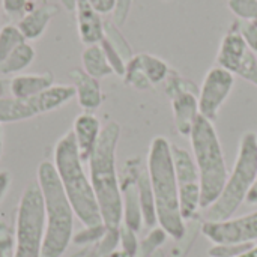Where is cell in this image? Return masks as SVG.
I'll use <instances>...</instances> for the list:
<instances>
[{
  "label": "cell",
  "instance_id": "obj_26",
  "mask_svg": "<svg viewBox=\"0 0 257 257\" xmlns=\"http://www.w3.org/2000/svg\"><path fill=\"white\" fill-rule=\"evenodd\" d=\"M123 81L125 84L137 89V90H148V89H152L154 86L149 83V80L146 78L145 72L142 71L140 65H139V60L136 57V54L133 56L131 60H128L126 63V69H125V75H123Z\"/></svg>",
  "mask_w": 257,
  "mask_h": 257
},
{
  "label": "cell",
  "instance_id": "obj_36",
  "mask_svg": "<svg viewBox=\"0 0 257 257\" xmlns=\"http://www.w3.org/2000/svg\"><path fill=\"white\" fill-rule=\"evenodd\" d=\"M238 75L257 86V54H254L253 51L248 53V56H247L241 71L238 72Z\"/></svg>",
  "mask_w": 257,
  "mask_h": 257
},
{
  "label": "cell",
  "instance_id": "obj_5",
  "mask_svg": "<svg viewBox=\"0 0 257 257\" xmlns=\"http://www.w3.org/2000/svg\"><path fill=\"white\" fill-rule=\"evenodd\" d=\"M190 140L200 178V206L208 209L220 197L229 178L221 142L214 123L203 116L197 117Z\"/></svg>",
  "mask_w": 257,
  "mask_h": 257
},
{
  "label": "cell",
  "instance_id": "obj_39",
  "mask_svg": "<svg viewBox=\"0 0 257 257\" xmlns=\"http://www.w3.org/2000/svg\"><path fill=\"white\" fill-rule=\"evenodd\" d=\"M27 5L29 2L27 0H2V6L5 9L6 14H11V15H17V14H23V12H27Z\"/></svg>",
  "mask_w": 257,
  "mask_h": 257
},
{
  "label": "cell",
  "instance_id": "obj_49",
  "mask_svg": "<svg viewBox=\"0 0 257 257\" xmlns=\"http://www.w3.org/2000/svg\"><path fill=\"white\" fill-rule=\"evenodd\" d=\"M3 229H5V224H3V223H2V221H0V232H2V230H3Z\"/></svg>",
  "mask_w": 257,
  "mask_h": 257
},
{
  "label": "cell",
  "instance_id": "obj_35",
  "mask_svg": "<svg viewBox=\"0 0 257 257\" xmlns=\"http://www.w3.org/2000/svg\"><path fill=\"white\" fill-rule=\"evenodd\" d=\"M117 245H119V229H107L104 238L99 241L98 254L110 257V254L116 251Z\"/></svg>",
  "mask_w": 257,
  "mask_h": 257
},
{
  "label": "cell",
  "instance_id": "obj_11",
  "mask_svg": "<svg viewBox=\"0 0 257 257\" xmlns=\"http://www.w3.org/2000/svg\"><path fill=\"white\" fill-rule=\"evenodd\" d=\"M143 169L140 158H130L123 166V170L119 176L122 203H123V220L122 224L130 227L134 232H140L143 226V214L139 199L137 178L140 170Z\"/></svg>",
  "mask_w": 257,
  "mask_h": 257
},
{
  "label": "cell",
  "instance_id": "obj_16",
  "mask_svg": "<svg viewBox=\"0 0 257 257\" xmlns=\"http://www.w3.org/2000/svg\"><path fill=\"white\" fill-rule=\"evenodd\" d=\"M71 78L74 81L75 89V98L80 104V107L86 111H93L99 108L102 104V90L99 86V81L90 75H87L83 69H72Z\"/></svg>",
  "mask_w": 257,
  "mask_h": 257
},
{
  "label": "cell",
  "instance_id": "obj_9",
  "mask_svg": "<svg viewBox=\"0 0 257 257\" xmlns=\"http://www.w3.org/2000/svg\"><path fill=\"white\" fill-rule=\"evenodd\" d=\"M233 86H235V74L218 65L212 66L206 72L197 95L200 116H203L205 119L214 123L218 117L223 104L227 101L229 95L232 93Z\"/></svg>",
  "mask_w": 257,
  "mask_h": 257
},
{
  "label": "cell",
  "instance_id": "obj_44",
  "mask_svg": "<svg viewBox=\"0 0 257 257\" xmlns=\"http://www.w3.org/2000/svg\"><path fill=\"white\" fill-rule=\"evenodd\" d=\"M11 247H12V239H2L0 241V257H6V253Z\"/></svg>",
  "mask_w": 257,
  "mask_h": 257
},
{
  "label": "cell",
  "instance_id": "obj_33",
  "mask_svg": "<svg viewBox=\"0 0 257 257\" xmlns=\"http://www.w3.org/2000/svg\"><path fill=\"white\" fill-rule=\"evenodd\" d=\"M139 239H137V232L131 230L126 226H120L119 227V245H120V251H123L125 254L131 257H137L139 253Z\"/></svg>",
  "mask_w": 257,
  "mask_h": 257
},
{
  "label": "cell",
  "instance_id": "obj_34",
  "mask_svg": "<svg viewBox=\"0 0 257 257\" xmlns=\"http://www.w3.org/2000/svg\"><path fill=\"white\" fill-rule=\"evenodd\" d=\"M254 244H214V247L209 250L211 257H239L247 253Z\"/></svg>",
  "mask_w": 257,
  "mask_h": 257
},
{
  "label": "cell",
  "instance_id": "obj_23",
  "mask_svg": "<svg viewBox=\"0 0 257 257\" xmlns=\"http://www.w3.org/2000/svg\"><path fill=\"white\" fill-rule=\"evenodd\" d=\"M35 59V48L27 42H21L12 53L0 63V74L9 75L24 71Z\"/></svg>",
  "mask_w": 257,
  "mask_h": 257
},
{
  "label": "cell",
  "instance_id": "obj_28",
  "mask_svg": "<svg viewBox=\"0 0 257 257\" xmlns=\"http://www.w3.org/2000/svg\"><path fill=\"white\" fill-rule=\"evenodd\" d=\"M164 92H166V95L169 98H173L175 95H178L181 92H196V93H199V89L193 81L184 78L176 71H170L169 77L164 81Z\"/></svg>",
  "mask_w": 257,
  "mask_h": 257
},
{
  "label": "cell",
  "instance_id": "obj_14",
  "mask_svg": "<svg viewBox=\"0 0 257 257\" xmlns=\"http://www.w3.org/2000/svg\"><path fill=\"white\" fill-rule=\"evenodd\" d=\"M197 95L199 93L196 92H181L170 98L175 128L182 137H190L193 126L200 116Z\"/></svg>",
  "mask_w": 257,
  "mask_h": 257
},
{
  "label": "cell",
  "instance_id": "obj_46",
  "mask_svg": "<svg viewBox=\"0 0 257 257\" xmlns=\"http://www.w3.org/2000/svg\"><path fill=\"white\" fill-rule=\"evenodd\" d=\"M3 154V131H2V123H0V160Z\"/></svg>",
  "mask_w": 257,
  "mask_h": 257
},
{
  "label": "cell",
  "instance_id": "obj_27",
  "mask_svg": "<svg viewBox=\"0 0 257 257\" xmlns=\"http://www.w3.org/2000/svg\"><path fill=\"white\" fill-rule=\"evenodd\" d=\"M167 232L164 229H161L160 226L158 227H154L139 244V253L137 257H151L154 253L158 251V248L166 242L167 239Z\"/></svg>",
  "mask_w": 257,
  "mask_h": 257
},
{
  "label": "cell",
  "instance_id": "obj_20",
  "mask_svg": "<svg viewBox=\"0 0 257 257\" xmlns=\"http://www.w3.org/2000/svg\"><path fill=\"white\" fill-rule=\"evenodd\" d=\"M38 116L32 99H18L14 96H0V123L27 120Z\"/></svg>",
  "mask_w": 257,
  "mask_h": 257
},
{
  "label": "cell",
  "instance_id": "obj_4",
  "mask_svg": "<svg viewBox=\"0 0 257 257\" xmlns=\"http://www.w3.org/2000/svg\"><path fill=\"white\" fill-rule=\"evenodd\" d=\"M36 182L42 193L47 223L42 257H62L74 238V209L51 161L39 163Z\"/></svg>",
  "mask_w": 257,
  "mask_h": 257
},
{
  "label": "cell",
  "instance_id": "obj_45",
  "mask_svg": "<svg viewBox=\"0 0 257 257\" xmlns=\"http://www.w3.org/2000/svg\"><path fill=\"white\" fill-rule=\"evenodd\" d=\"M239 257H257V245H253L247 253H244L242 256Z\"/></svg>",
  "mask_w": 257,
  "mask_h": 257
},
{
  "label": "cell",
  "instance_id": "obj_22",
  "mask_svg": "<svg viewBox=\"0 0 257 257\" xmlns=\"http://www.w3.org/2000/svg\"><path fill=\"white\" fill-rule=\"evenodd\" d=\"M81 62H83V71L96 80L114 74L99 44L87 45L81 54Z\"/></svg>",
  "mask_w": 257,
  "mask_h": 257
},
{
  "label": "cell",
  "instance_id": "obj_17",
  "mask_svg": "<svg viewBox=\"0 0 257 257\" xmlns=\"http://www.w3.org/2000/svg\"><path fill=\"white\" fill-rule=\"evenodd\" d=\"M53 81H54V77L51 72L17 75L11 80L9 90L14 98L27 101V99H32V98L41 95L48 87H51Z\"/></svg>",
  "mask_w": 257,
  "mask_h": 257
},
{
  "label": "cell",
  "instance_id": "obj_19",
  "mask_svg": "<svg viewBox=\"0 0 257 257\" xmlns=\"http://www.w3.org/2000/svg\"><path fill=\"white\" fill-rule=\"evenodd\" d=\"M75 98V89L74 86H65V84H53L47 90H44L41 95L32 98L38 114L50 113L62 105H65L68 101Z\"/></svg>",
  "mask_w": 257,
  "mask_h": 257
},
{
  "label": "cell",
  "instance_id": "obj_15",
  "mask_svg": "<svg viewBox=\"0 0 257 257\" xmlns=\"http://www.w3.org/2000/svg\"><path fill=\"white\" fill-rule=\"evenodd\" d=\"M77 27L80 41L86 45L99 44L105 36V23L87 0H77Z\"/></svg>",
  "mask_w": 257,
  "mask_h": 257
},
{
  "label": "cell",
  "instance_id": "obj_37",
  "mask_svg": "<svg viewBox=\"0 0 257 257\" xmlns=\"http://www.w3.org/2000/svg\"><path fill=\"white\" fill-rule=\"evenodd\" d=\"M239 30H241V35H242L248 50L257 54V26L251 24V23L239 21Z\"/></svg>",
  "mask_w": 257,
  "mask_h": 257
},
{
  "label": "cell",
  "instance_id": "obj_25",
  "mask_svg": "<svg viewBox=\"0 0 257 257\" xmlns=\"http://www.w3.org/2000/svg\"><path fill=\"white\" fill-rule=\"evenodd\" d=\"M24 36L20 32L18 26L6 24L0 29V63L17 48L21 42H24Z\"/></svg>",
  "mask_w": 257,
  "mask_h": 257
},
{
  "label": "cell",
  "instance_id": "obj_50",
  "mask_svg": "<svg viewBox=\"0 0 257 257\" xmlns=\"http://www.w3.org/2000/svg\"><path fill=\"white\" fill-rule=\"evenodd\" d=\"M166 2H169V0H166Z\"/></svg>",
  "mask_w": 257,
  "mask_h": 257
},
{
  "label": "cell",
  "instance_id": "obj_18",
  "mask_svg": "<svg viewBox=\"0 0 257 257\" xmlns=\"http://www.w3.org/2000/svg\"><path fill=\"white\" fill-rule=\"evenodd\" d=\"M56 8L51 5H41L38 8H32L24 17L18 21V29L23 33L26 41H36L45 32L48 23L51 21L53 15L56 14Z\"/></svg>",
  "mask_w": 257,
  "mask_h": 257
},
{
  "label": "cell",
  "instance_id": "obj_6",
  "mask_svg": "<svg viewBox=\"0 0 257 257\" xmlns=\"http://www.w3.org/2000/svg\"><path fill=\"white\" fill-rule=\"evenodd\" d=\"M257 176V139L254 133H245L241 137L238 157L232 173L220 197L205 209V221H224L233 217L245 197Z\"/></svg>",
  "mask_w": 257,
  "mask_h": 257
},
{
  "label": "cell",
  "instance_id": "obj_51",
  "mask_svg": "<svg viewBox=\"0 0 257 257\" xmlns=\"http://www.w3.org/2000/svg\"><path fill=\"white\" fill-rule=\"evenodd\" d=\"M256 139H257V134H256Z\"/></svg>",
  "mask_w": 257,
  "mask_h": 257
},
{
  "label": "cell",
  "instance_id": "obj_8",
  "mask_svg": "<svg viewBox=\"0 0 257 257\" xmlns=\"http://www.w3.org/2000/svg\"><path fill=\"white\" fill-rule=\"evenodd\" d=\"M172 157L175 164V175L179 190L181 214L185 221L193 220L200 206V178L193 154L176 145H172Z\"/></svg>",
  "mask_w": 257,
  "mask_h": 257
},
{
  "label": "cell",
  "instance_id": "obj_10",
  "mask_svg": "<svg viewBox=\"0 0 257 257\" xmlns=\"http://www.w3.org/2000/svg\"><path fill=\"white\" fill-rule=\"evenodd\" d=\"M202 233L214 244H254L257 241V211L224 221H205Z\"/></svg>",
  "mask_w": 257,
  "mask_h": 257
},
{
  "label": "cell",
  "instance_id": "obj_3",
  "mask_svg": "<svg viewBox=\"0 0 257 257\" xmlns=\"http://www.w3.org/2000/svg\"><path fill=\"white\" fill-rule=\"evenodd\" d=\"M53 164L74 209L75 218H78L84 227L104 224L93 187L84 172V163L80 157L72 131L65 133L57 140L53 154Z\"/></svg>",
  "mask_w": 257,
  "mask_h": 257
},
{
  "label": "cell",
  "instance_id": "obj_42",
  "mask_svg": "<svg viewBox=\"0 0 257 257\" xmlns=\"http://www.w3.org/2000/svg\"><path fill=\"white\" fill-rule=\"evenodd\" d=\"M11 187V173L8 170H0V202L6 196Z\"/></svg>",
  "mask_w": 257,
  "mask_h": 257
},
{
  "label": "cell",
  "instance_id": "obj_12",
  "mask_svg": "<svg viewBox=\"0 0 257 257\" xmlns=\"http://www.w3.org/2000/svg\"><path fill=\"white\" fill-rule=\"evenodd\" d=\"M248 53L250 50L239 30V21H233L220 42V48L217 53V65L238 75Z\"/></svg>",
  "mask_w": 257,
  "mask_h": 257
},
{
  "label": "cell",
  "instance_id": "obj_2",
  "mask_svg": "<svg viewBox=\"0 0 257 257\" xmlns=\"http://www.w3.org/2000/svg\"><path fill=\"white\" fill-rule=\"evenodd\" d=\"M146 169L155 197L158 226L175 241H179L187 233V226L181 214L172 143L166 137L157 136L151 142Z\"/></svg>",
  "mask_w": 257,
  "mask_h": 257
},
{
  "label": "cell",
  "instance_id": "obj_31",
  "mask_svg": "<svg viewBox=\"0 0 257 257\" xmlns=\"http://www.w3.org/2000/svg\"><path fill=\"white\" fill-rule=\"evenodd\" d=\"M105 232H107L105 224L84 227L83 230H80L78 233H75V235H74V238H72V244H75V245H89V244L99 242V241L104 238Z\"/></svg>",
  "mask_w": 257,
  "mask_h": 257
},
{
  "label": "cell",
  "instance_id": "obj_43",
  "mask_svg": "<svg viewBox=\"0 0 257 257\" xmlns=\"http://www.w3.org/2000/svg\"><path fill=\"white\" fill-rule=\"evenodd\" d=\"M245 203L257 205V176L254 182H253V185H251V188H250V191H248V194H247V197H245Z\"/></svg>",
  "mask_w": 257,
  "mask_h": 257
},
{
  "label": "cell",
  "instance_id": "obj_21",
  "mask_svg": "<svg viewBox=\"0 0 257 257\" xmlns=\"http://www.w3.org/2000/svg\"><path fill=\"white\" fill-rule=\"evenodd\" d=\"M137 188H139V199H140V206H142V214H143V224L154 229L158 226V218H157V208H155V197L149 179L148 169L143 167L139 173L137 178Z\"/></svg>",
  "mask_w": 257,
  "mask_h": 257
},
{
  "label": "cell",
  "instance_id": "obj_32",
  "mask_svg": "<svg viewBox=\"0 0 257 257\" xmlns=\"http://www.w3.org/2000/svg\"><path fill=\"white\" fill-rule=\"evenodd\" d=\"M99 45L102 47L104 54H105V57H107V60H108L111 69H113V72H114L116 75H119V77H123V75H125V69H126V62H125V59L122 57V54H120V53H119V51H117L105 38L99 42Z\"/></svg>",
  "mask_w": 257,
  "mask_h": 257
},
{
  "label": "cell",
  "instance_id": "obj_41",
  "mask_svg": "<svg viewBox=\"0 0 257 257\" xmlns=\"http://www.w3.org/2000/svg\"><path fill=\"white\" fill-rule=\"evenodd\" d=\"M87 3L98 12V14H110L114 9L116 0H87Z\"/></svg>",
  "mask_w": 257,
  "mask_h": 257
},
{
  "label": "cell",
  "instance_id": "obj_7",
  "mask_svg": "<svg viewBox=\"0 0 257 257\" xmlns=\"http://www.w3.org/2000/svg\"><path fill=\"white\" fill-rule=\"evenodd\" d=\"M45 227L42 193L33 181L24 188L18 202L12 257H42Z\"/></svg>",
  "mask_w": 257,
  "mask_h": 257
},
{
  "label": "cell",
  "instance_id": "obj_30",
  "mask_svg": "<svg viewBox=\"0 0 257 257\" xmlns=\"http://www.w3.org/2000/svg\"><path fill=\"white\" fill-rule=\"evenodd\" d=\"M120 54L122 57L125 59V62L128 63V60L133 59V50L130 47V44L126 42V39L122 36V33L119 32L117 26L113 24V23H105V36H104Z\"/></svg>",
  "mask_w": 257,
  "mask_h": 257
},
{
  "label": "cell",
  "instance_id": "obj_47",
  "mask_svg": "<svg viewBox=\"0 0 257 257\" xmlns=\"http://www.w3.org/2000/svg\"><path fill=\"white\" fill-rule=\"evenodd\" d=\"M110 257H131V256L125 254V253H123V251H120V250H119V251L116 250V251H114L113 254H110Z\"/></svg>",
  "mask_w": 257,
  "mask_h": 257
},
{
  "label": "cell",
  "instance_id": "obj_38",
  "mask_svg": "<svg viewBox=\"0 0 257 257\" xmlns=\"http://www.w3.org/2000/svg\"><path fill=\"white\" fill-rule=\"evenodd\" d=\"M131 6H133V0H116L114 9H113V21L116 26L125 24L130 15Z\"/></svg>",
  "mask_w": 257,
  "mask_h": 257
},
{
  "label": "cell",
  "instance_id": "obj_13",
  "mask_svg": "<svg viewBox=\"0 0 257 257\" xmlns=\"http://www.w3.org/2000/svg\"><path fill=\"white\" fill-rule=\"evenodd\" d=\"M71 131L74 134V139H75V143H77V148H78L83 163H87L98 145V140H99V136L102 131L99 119L89 111L80 113L74 119V125H72Z\"/></svg>",
  "mask_w": 257,
  "mask_h": 257
},
{
  "label": "cell",
  "instance_id": "obj_29",
  "mask_svg": "<svg viewBox=\"0 0 257 257\" xmlns=\"http://www.w3.org/2000/svg\"><path fill=\"white\" fill-rule=\"evenodd\" d=\"M227 6L241 21L257 26V0H227Z\"/></svg>",
  "mask_w": 257,
  "mask_h": 257
},
{
  "label": "cell",
  "instance_id": "obj_40",
  "mask_svg": "<svg viewBox=\"0 0 257 257\" xmlns=\"http://www.w3.org/2000/svg\"><path fill=\"white\" fill-rule=\"evenodd\" d=\"M194 235H196V233H193V235H191V238L188 239V232H187V233L184 235V238H181V239L178 241V245L172 248L170 257H185L187 256V253H188L190 247L193 245Z\"/></svg>",
  "mask_w": 257,
  "mask_h": 257
},
{
  "label": "cell",
  "instance_id": "obj_1",
  "mask_svg": "<svg viewBox=\"0 0 257 257\" xmlns=\"http://www.w3.org/2000/svg\"><path fill=\"white\" fill-rule=\"evenodd\" d=\"M120 139V125L114 120L102 126L98 145L89 158V179L93 187L102 223L107 229H119L123 220V203L116 151Z\"/></svg>",
  "mask_w": 257,
  "mask_h": 257
},
{
  "label": "cell",
  "instance_id": "obj_48",
  "mask_svg": "<svg viewBox=\"0 0 257 257\" xmlns=\"http://www.w3.org/2000/svg\"><path fill=\"white\" fill-rule=\"evenodd\" d=\"M151 257H164V256H163V253H161V251H157V253H154Z\"/></svg>",
  "mask_w": 257,
  "mask_h": 257
},
{
  "label": "cell",
  "instance_id": "obj_24",
  "mask_svg": "<svg viewBox=\"0 0 257 257\" xmlns=\"http://www.w3.org/2000/svg\"><path fill=\"white\" fill-rule=\"evenodd\" d=\"M136 57L139 60L142 71L145 72L146 78L149 80V83L152 86L164 83L172 71L170 66L167 65V62L158 56H154L149 53H140V54H136Z\"/></svg>",
  "mask_w": 257,
  "mask_h": 257
}]
</instances>
